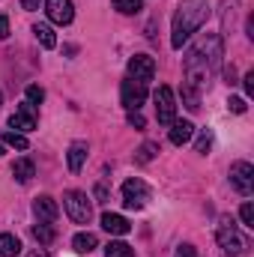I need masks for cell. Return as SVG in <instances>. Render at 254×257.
I'll return each mask as SVG.
<instances>
[{
	"label": "cell",
	"instance_id": "6da1fadb",
	"mask_svg": "<svg viewBox=\"0 0 254 257\" xmlns=\"http://www.w3.org/2000/svg\"><path fill=\"white\" fill-rule=\"evenodd\" d=\"M224 48H221V36L209 33L206 39H200L186 57V84H183V96H186V108L197 111L200 108V93L206 90L212 72L221 66Z\"/></svg>",
	"mask_w": 254,
	"mask_h": 257
},
{
	"label": "cell",
	"instance_id": "7a4b0ae2",
	"mask_svg": "<svg viewBox=\"0 0 254 257\" xmlns=\"http://www.w3.org/2000/svg\"><path fill=\"white\" fill-rule=\"evenodd\" d=\"M209 3L206 0H183L177 15H174V27H171V45L174 48H183L191 39V33H197L206 18H209Z\"/></svg>",
	"mask_w": 254,
	"mask_h": 257
},
{
	"label": "cell",
	"instance_id": "3957f363",
	"mask_svg": "<svg viewBox=\"0 0 254 257\" xmlns=\"http://www.w3.org/2000/svg\"><path fill=\"white\" fill-rule=\"evenodd\" d=\"M63 209L75 224H90V218H93L90 197H87V192H78V189H69L63 194Z\"/></svg>",
	"mask_w": 254,
	"mask_h": 257
},
{
	"label": "cell",
	"instance_id": "277c9868",
	"mask_svg": "<svg viewBox=\"0 0 254 257\" xmlns=\"http://www.w3.org/2000/svg\"><path fill=\"white\" fill-rule=\"evenodd\" d=\"M215 239H218V245H221L227 254H239V251L245 248V242H242V236H239V230H236L233 218H221V221H218Z\"/></svg>",
	"mask_w": 254,
	"mask_h": 257
},
{
	"label": "cell",
	"instance_id": "5b68a950",
	"mask_svg": "<svg viewBox=\"0 0 254 257\" xmlns=\"http://www.w3.org/2000/svg\"><path fill=\"white\" fill-rule=\"evenodd\" d=\"M156 117L162 126H171L177 120V96L171 87H159L156 90Z\"/></svg>",
	"mask_w": 254,
	"mask_h": 257
},
{
	"label": "cell",
	"instance_id": "8992f818",
	"mask_svg": "<svg viewBox=\"0 0 254 257\" xmlns=\"http://www.w3.org/2000/svg\"><path fill=\"white\" fill-rule=\"evenodd\" d=\"M120 102H123L126 111H141V105L147 102V84L126 78V81L120 84Z\"/></svg>",
	"mask_w": 254,
	"mask_h": 257
},
{
	"label": "cell",
	"instance_id": "52a82bcc",
	"mask_svg": "<svg viewBox=\"0 0 254 257\" xmlns=\"http://www.w3.org/2000/svg\"><path fill=\"white\" fill-rule=\"evenodd\" d=\"M230 186L239 194H245V197L254 192V165L251 162H233L230 165Z\"/></svg>",
	"mask_w": 254,
	"mask_h": 257
},
{
	"label": "cell",
	"instance_id": "ba28073f",
	"mask_svg": "<svg viewBox=\"0 0 254 257\" xmlns=\"http://www.w3.org/2000/svg\"><path fill=\"white\" fill-rule=\"evenodd\" d=\"M150 200V186L144 180H126L123 183V203L126 209H144Z\"/></svg>",
	"mask_w": 254,
	"mask_h": 257
},
{
	"label": "cell",
	"instance_id": "9c48e42d",
	"mask_svg": "<svg viewBox=\"0 0 254 257\" xmlns=\"http://www.w3.org/2000/svg\"><path fill=\"white\" fill-rule=\"evenodd\" d=\"M129 78H132V81H141V84L153 81V78H156V60H153L150 54H135V57L129 60Z\"/></svg>",
	"mask_w": 254,
	"mask_h": 257
},
{
	"label": "cell",
	"instance_id": "30bf717a",
	"mask_svg": "<svg viewBox=\"0 0 254 257\" xmlns=\"http://www.w3.org/2000/svg\"><path fill=\"white\" fill-rule=\"evenodd\" d=\"M9 126H12V132H33L36 128V105H30V102H24L12 117H9Z\"/></svg>",
	"mask_w": 254,
	"mask_h": 257
},
{
	"label": "cell",
	"instance_id": "8fae6325",
	"mask_svg": "<svg viewBox=\"0 0 254 257\" xmlns=\"http://www.w3.org/2000/svg\"><path fill=\"white\" fill-rule=\"evenodd\" d=\"M45 12H48V18L54 21V24H72V18H75V6H72V0H45Z\"/></svg>",
	"mask_w": 254,
	"mask_h": 257
},
{
	"label": "cell",
	"instance_id": "7c38bea8",
	"mask_svg": "<svg viewBox=\"0 0 254 257\" xmlns=\"http://www.w3.org/2000/svg\"><path fill=\"white\" fill-rule=\"evenodd\" d=\"M33 212H36V218H39V221L54 224V221H57V215H60V206H57V200H54L51 194H39V197L33 200Z\"/></svg>",
	"mask_w": 254,
	"mask_h": 257
},
{
	"label": "cell",
	"instance_id": "4fadbf2b",
	"mask_svg": "<svg viewBox=\"0 0 254 257\" xmlns=\"http://www.w3.org/2000/svg\"><path fill=\"white\" fill-rule=\"evenodd\" d=\"M87 141H75V144H69V153H66V162H69V171L72 174H78L81 168H84V162H87Z\"/></svg>",
	"mask_w": 254,
	"mask_h": 257
},
{
	"label": "cell",
	"instance_id": "5bb4252c",
	"mask_svg": "<svg viewBox=\"0 0 254 257\" xmlns=\"http://www.w3.org/2000/svg\"><path fill=\"white\" fill-rule=\"evenodd\" d=\"M102 227H105L111 236H126L129 230H132V224H129L123 215H117V212H105V215H102Z\"/></svg>",
	"mask_w": 254,
	"mask_h": 257
},
{
	"label": "cell",
	"instance_id": "9a60e30c",
	"mask_svg": "<svg viewBox=\"0 0 254 257\" xmlns=\"http://www.w3.org/2000/svg\"><path fill=\"white\" fill-rule=\"evenodd\" d=\"M191 135H194V126H191L189 120H174V123H171V144H174V147L189 144Z\"/></svg>",
	"mask_w": 254,
	"mask_h": 257
},
{
	"label": "cell",
	"instance_id": "2e32d148",
	"mask_svg": "<svg viewBox=\"0 0 254 257\" xmlns=\"http://www.w3.org/2000/svg\"><path fill=\"white\" fill-rule=\"evenodd\" d=\"M96 245H99V239H96V233H90V230H81V233H75V239H72V248H75L78 254H90Z\"/></svg>",
	"mask_w": 254,
	"mask_h": 257
},
{
	"label": "cell",
	"instance_id": "e0dca14e",
	"mask_svg": "<svg viewBox=\"0 0 254 257\" xmlns=\"http://www.w3.org/2000/svg\"><path fill=\"white\" fill-rule=\"evenodd\" d=\"M12 177H15L18 183H30V180L36 177V165H33L30 159H18V162L12 165Z\"/></svg>",
	"mask_w": 254,
	"mask_h": 257
},
{
	"label": "cell",
	"instance_id": "ac0fdd59",
	"mask_svg": "<svg viewBox=\"0 0 254 257\" xmlns=\"http://www.w3.org/2000/svg\"><path fill=\"white\" fill-rule=\"evenodd\" d=\"M21 254V239L12 233H0V257H18Z\"/></svg>",
	"mask_w": 254,
	"mask_h": 257
},
{
	"label": "cell",
	"instance_id": "d6986e66",
	"mask_svg": "<svg viewBox=\"0 0 254 257\" xmlns=\"http://www.w3.org/2000/svg\"><path fill=\"white\" fill-rule=\"evenodd\" d=\"M33 36H36V42L42 48H54L57 45V36H54V30L48 24H33Z\"/></svg>",
	"mask_w": 254,
	"mask_h": 257
},
{
	"label": "cell",
	"instance_id": "ffe728a7",
	"mask_svg": "<svg viewBox=\"0 0 254 257\" xmlns=\"http://www.w3.org/2000/svg\"><path fill=\"white\" fill-rule=\"evenodd\" d=\"M54 227L51 224H45V221H39V224H33V239L39 242V245H51L54 242Z\"/></svg>",
	"mask_w": 254,
	"mask_h": 257
},
{
	"label": "cell",
	"instance_id": "44dd1931",
	"mask_svg": "<svg viewBox=\"0 0 254 257\" xmlns=\"http://www.w3.org/2000/svg\"><path fill=\"white\" fill-rule=\"evenodd\" d=\"M0 138H3L6 147H15V150H27V147H30L27 135H21V132H6V135H0Z\"/></svg>",
	"mask_w": 254,
	"mask_h": 257
},
{
	"label": "cell",
	"instance_id": "7402d4cb",
	"mask_svg": "<svg viewBox=\"0 0 254 257\" xmlns=\"http://www.w3.org/2000/svg\"><path fill=\"white\" fill-rule=\"evenodd\" d=\"M105 257H135V248L126 245V242H108Z\"/></svg>",
	"mask_w": 254,
	"mask_h": 257
},
{
	"label": "cell",
	"instance_id": "603a6c76",
	"mask_svg": "<svg viewBox=\"0 0 254 257\" xmlns=\"http://www.w3.org/2000/svg\"><path fill=\"white\" fill-rule=\"evenodd\" d=\"M114 9L123 12V15H138L144 9V3L141 0H114Z\"/></svg>",
	"mask_w": 254,
	"mask_h": 257
},
{
	"label": "cell",
	"instance_id": "cb8c5ba5",
	"mask_svg": "<svg viewBox=\"0 0 254 257\" xmlns=\"http://www.w3.org/2000/svg\"><path fill=\"white\" fill-rule=\"evenodd\" d=\"M24 96H27V102H30V105H39V102L45 99V90H42L39 84H30V87L24 90Z\"/></svg>",
	"mask_w": 254,
	"mask_h": 257
},
{
	"label": "cell",
	"instance_id": "d4e9b609",
	"mask_svg": "<svg viewBox=\"0 0 254 257\" xmlns=\"http://www.w3.org/2000/svg\"><path fill=\"white\" fill-rule=\"evenodd\" d=\"M239 218H242V224H245V227H251V230H254V206H251V200H245V203H242Z\"/></svg>",
	"mask_w": 254,
	"mask_h": 257
},
{
	"label": "cell",
	"instance_id": "484cf974",
	"mask_svg": "<svg viewBox=\"0 0 254 257\" xmlns=\"http://www.w3.org/2000/svg\"><path fill=\"white\" fill-rule=\"evenodd\" d=\"M209 147H212V135H209V132H200V138H197V144H194V150L206 156V153H209Z\"/></svg>",
	"mask_w": 254,
	"mask_h": 257
},
{
	"label": "cell",
	"instance_id": "4316f807",
	"mask_svg": "<svg viewBox=\"0 0 254 257\" xmlns=\"http://www.w3.org/2000/svg\"><path fill=\"white\" fill-rule=\"evenodd\" d=\"M156 153H159V144H144V147L138 150V162H150Z\"/></svg>",
	"mask_w": 254,
	"mask_h": 257
},
{
	"label": "cell",
	"instance_id": "83f0119b",
	"mask_svg": "<svg viewBox=\"0 0 254 257\" xmlns=\"http://www.w3.org/2000/svg\"><path fill=\"white\" fill-rule=\"evenodd\" d=\"M227 108H230L233 114H245V99H239V96H230V99H227Z\"/></svg>",
	"mask_w": 254,
	"mask_h": 257
},
{
	"label": "cell",
	"instance_id": "f1b7e54d",
	"mask_svg": "<svg viewBox=\"0 0 254 257\" xmlns=\"http://www.w3.org/2000/svg\"><path fill=\"white\" fill-rule=\"evenodd\" d=\"M129 126L132 128H144V117H141V111H129Z\"/></svg>",
	"mask_w": 254,
	"mask_h": 257
},
{
	"label": "cell",
	"instance_id": "f546056e",
	"mask_svg": "<svg viewBox=\"0 0 254 257\" xmlns=\"http://www.w3.org/2000/svg\"><path fill=\"white\" fill-rule=\"evenodd\" d=\"M174 257H197V251H194V245L186 242V245H180V248H177V254H174Z\"/></svg>",
	"mask_w": 254,
	"mask_h": 257
},
{
	"label": "cell",
	"instance_id": "4dcf8cb0",
	"mask_svg": "<svg viewBox=\"0 0 254 257\" xmlns=\"http://www.w3.org/2000/svg\"><path fill=\"white\" fill-rule=\"evenodd\" d=\"M6 36H9V18L0 12V39H6Z\"/></svg>",
	"mask_w": 254,
	"mask_h": 257
},
{
	"label": "cell",
	"instance_id": "1f68e13d",
	"mask_svg": "<svg viewBox=\"0 0 254 257\" xmlns=\"http://www.w3.org/2000/svg\"><path fill=\"white\" fill-rule=\"evenodd\" d=\"M39 3H42V0H21V6H24L27 12H36V9H39Z\"/></svg>",
	"mask_w": 254,
	"mask_h": 257
},
{
	"label": "cell",
	"instance_id": "d6a6232c",
	"mask_svg": "<svg viewBox=\"0 0 254 257\" xmlns=\"http://www.w3.org/2000/svg\"><path fill=\"white\" fill-rule=\"evenodd\" d=\"M245 93H248V96L254 93V75H251V72L245 75Z\"/></svg>",
	"mask_w": 254,
	"mask_h": 257
},
{
	"label": "cell",
	"instance_id": "836d02e7",
	"mask_svg": "<svg viewBox=\"0 0 254 257\" xmlns=\"http://www.w3.org/2000/svg\"><path fill=\"white\" fill-rule=\"evenodd\" d=\"M96 197H99V203H105V197H108V192H105V186H99V189H96Z\"/></svg>",
	"mask_w": 254,
	"mask_h": 257
},
{
	"label": "cell",
	"instance_id": "e575fe53",
	"mask_svg": "<svg viewBox=\"0 0 254 257\" xmlns=\"http://www.w3.org/2000/svg\"><path fill=\"white\" fill-rule=\"evenodd\" d=\"M27 257H48V251H45V248H36V251H30Z\"/></svg>",
	"mask_w": 254,
	"mask_h": 257
},
{
	"label": "cell",
	"instance_id": "d590c367",
	"mask_svg": "<svg viewBox=\"0 0 254 257\" xmlns=\"http://www.w3.org/2000/svg\"><path fill=\"white\" fill-rule=\"evenodd\" d=\"M3 153H6V144H3V138H0V156H3Z\"/></svg>",
	"mask_w": 254,
	"mask_h": 257
},
{
	"label": "cell",
	"instance_id": "8d00e7d4",
	"mask_svg": "<svg viewBox=\"0 0 254 257\" xmlns=\"http://www.w3.org/2000/svg\"><path fill=\"white\" fill-rule=\"evenodd\" d=\"M0 105H3V93H0Z\"/></svg>",
	"mask_w": 254,
	"mask_h": 257
}]
</instances>
